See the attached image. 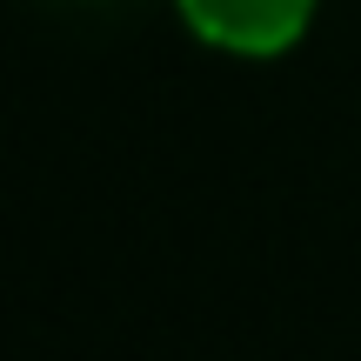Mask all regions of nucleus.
<instances>
[{
    "label": "nucleus",
    "instance_id": "1",
    "mask_svg": "<svg viewBox=\"0 0 361 361\" xmlns=\"http://www.w3.org/2000/svg\"><path fill=\"white\" fill-rule=\"evenodd\" d=\"M188 27L228 54H281L301 40L314 0H180Z\"/></svg>",
    "mask_w": 361,
    "mask_h": 361
}]
</instances>
